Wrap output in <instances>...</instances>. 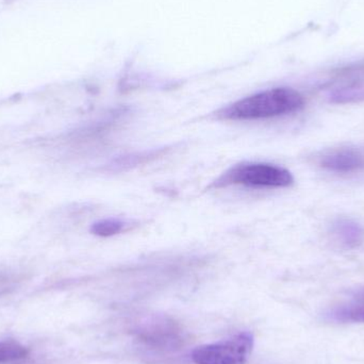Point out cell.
Masks as SVG:
<instances>
[{
    "instance_id": "6da1fadb",
    "label": "cell",
    "mask_w": 364,
    "mask_h": 364,
    "mask_svg": "<svg viewBox=\"0 0 364 364\" xmlns=\"http://www.w3.org/2000/svg\"><path fill=\"white\" fill-rule=\"evenodd\" d=\"M305 106V98L290 87H276L248 96L218 111L226 121H255L297 112Z\"/></svg>"
},
{
    "instance_id": "7a4b0ae2",
    "label": "cell",
    "mask_w": 364,
    "mask_h": 364,
    "mask_svg": "<svg viewBox=\"0 0 364 364\" xmlns=\"http://www.w3.org/2000/svg\"><path fill=\"white\" fill-rule=\"evenodd\" d=\"M294 181L292 174L282 166L245 162L233 166L212 184L220 188L232 184L255 188H287Z\"/></svg>"
},
{
    "instance_id": "3957f363",
    "label": "cell",
    "mask_w": 364,
    "mask_h": 364,
    "mask_svg": "<svg viewBox=\"0 0 364 364\" xmlns=\"http://www.w3.org/2000/svg\"><path fill=\"white\" fill-rule=\"evenodd\" d=\"M252 333H240L230 339L195 348L192 359L196 364H245L254 350Z\"/></svg>"
},
{
    "instance_id": "277c9868",
    "label": "cell",
    "mask_w": 364,
    "mask_h": 364,
    "mask_svg": "<svg viewBox=\"0 0 364 364\" xmlns=\"http://www.w3.org/2000/svg\"><path fill=\"white\" fill-rule=\"evenodd\" d=\"M320 164L329 172L353 174L364 170V155L356 149H337L323 156Z\"/></svg>"
},
{
    "instance_id": "5b68a950",
    "label": "cell",
    "mask_w": 364,
    "mask_h": 364,
    "mask_svg": "<svg viewBox=\"0 0 364 364\" xmlns=\"http://www.w3.org/2000/svg\"><path fill=\"white\" fill-rule=\"evenodd\" d=\"M327 320L339 324L364 323V289L357 291L348 301L333 307L326 314Z\"/></svg>"
},
{
    "instance_id": "8992f818",
    "label": "cell",
    "mask_w": 364,
    "mask_h": 364,
    "mask_svg": "<svg viewBox=\"0 0 364 364\" xmlns=\"http://www.w3.org/2000/svg\"><path fill=\"white\" fill-rule=\"evenodd\" d=\"M329 233L333 241L348 250L360 247L364 243V226L350 218H339L331 224Z\"/></svg>"
},
{
    "instance_id": "52a82bcc",
    "label": "cell",
    "mask_w": 364,
    "mask_h": 364,
    "mask_svg": "<svg viewBox=\"0 0 364 364\" xmlns=\"http://www.w3.org/2000/svg\"><path fill=\"white\" fill-rule=\"evenodd\" d=\"M141 338L147 343L154 346H173L176 344L179 340L177 338V328L172 322L168 321H157L151 322L149 327L142 331Z\"/></svg>"
},
{
    "instance_id": "ba28073f",
    "label": "cell",
    "mask_w": 364,
    "mask_h": 364,
    "mask_svg": "<svg viewBox=\"0 0 364 364\" xmlns=\"http://www.w3.org/2000/svg\"><path fill=\"white\" fill-rule=\"evenodd\" d=\"M328 100L337 105L364 102V81L329 85Z\"/></svg>"
},
{
    "instance_id": "9c48e42d",
    "label": "cell",
    "mask_w": 364,
    "mask_h": 364,
    "mask_svg": "<svg viewBox=\"0 0 364 364\" xmlns=\"http://www.w3.org/2000/svg\"><path fill=\"white\" fill-rule=\"evenodd\" d=\"M364 80V59L333 70L328 85Z\"/></svg>"
},
{
    "instance_id": "30bf717a",
    "label": "cell",
    "mask_w": 364,
    "mask_h": 364,
    "mask_svg": "<svg viewBox=\"0 0 364 364\" xmlns=\"http://www.w3.org/2000/svg\"><path fill=\"white\" fill-rule=\"evenodd\" d=\"M29 356V350L23 344L12 340L0 341V364L19 363Z\"/></svg>"
},
{
    "instance_id": "8fae6325",
    "label": "cell",
    "mask_w": 364,
    "mask_h": 364,
    "mask_svg": "<svg viewBox=\"0 0 364 364\" xmlns=\"http://www.w3.org/2000/svg\"><path fill=\"white\" fill-rule=\"evenodd\" d=\"M126 223L119 218H107L95 223L92 226V232L100 237H111L117 235L125 229Z\"/></svg>"
},
{
    "instance_id": "7c38bea8",
    "label": "cell",
    "mask_w": 364,
    "mask_h": 364,
    "mask_svg": "<svg viewBox=\"0 0 364 364\" xmlns=\"http://www.w3.org/2000/svg\"><path fill=\"white\" fill-rule=\"evenodd\" d=\"M17 278L10 273H2L0 272V295L9 292L14 288L16 284Z\"/></svg>"
}]
</instances>
